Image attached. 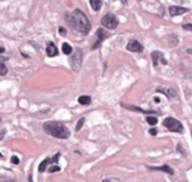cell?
Returning <instances> with one entry per match:
<instances>
[{
    "instance_id": "1",
    "label": "cell",
    "mask_w": 192,
    "mask_h": 182,
    "mask_svg": "<svg viewBox=\"0 0 192 182\" xmlns=\"http://www.w3.org/2000/svg\"><path fill=\"white\" fill-rule=\"evenodd\" d=\"M65 19L69 23V25L72 26L74 29L81 33L82 35H87L91 29L90 20L80 9H74L72 14H66Z\"/></svg>"
},
{
    "instance_id": "2",
    "label": "cell",
    "mask_w": 192,
    "mask_h": 182,
    "mask_svg": "<svg viewBox=\"0 0 192 182\" xmlns=\"http://www.w3.org/2000/svg\"><path fill=\"white\" fill-rule=\"evenodd\" d=\"M43 129L48 135L53 136L55 138H60V140H66L70 137V134H71L69 128L60 122H46L43 125Z\"/></svg>"
},
{
    "instance_id": "3",
    "label": "cell",
    "mask_w": 192,
    "mask_h": 182,
    "mask_svg": "<svg viewBox=\"0 0 192 182\" xmlns=\"http://www.w3.org/2000/svg\"><path fill=\"white\" fill-rule=\"evenodd\" d=\"M82 57H83V53H82V50L80 48H77L75 51L73 52L72 56L70 57L69 62H70V66L72 68L73 71L75 72H79L82 68Z\"/></svg>"
},
{
    "instance_id": "4",
    "label": "cell",
    "mask_w": 192,
    "mask_h": 182,
    "mask_svg": "<svg viewBox=\"0 0 192 182\" xmlns=\"http://www.w3.org/2000/svg\"><path fill=\"white\" fill-rule=\"evenodd\" d=\"M163 125L169 131H173V133H183L184 131L183 125L181 124V122H179L178 119L173 118V117H166L163 120Z\"/></svg>"
},
{
    "instance_id": "5",
    "label": "cell",
    "mask_w": 192,
    "mask_h": 182,
    "mask_svg": "<svg viewBox=\"0 0 192 182\" xmlns=\"http://www.w3.org/2000/svg\"><path fill=\"white\" fill-rule=\"evenodd\" d=\"M101 25L106 27L108 29H116L117 26L119 25V20L117 19L114 14H106L102 18H101Z\"/></svg>"
},
{
    "instance_id": "6",
    "label": "cell",
    "mask_w": 192,
    "mask_h": 182,
    "mask_svg": "<svg viewBox=\"0 0 192 182\" xmlns=\"http://www.w3.org/2000/svg\"><path fill=\"white\" fill-rule=\"evenodd\" d=\"M96 37H97L96 38V42H94V44L92 45V47H91L92 51L97 50V48L101 45V43L108 37V34H107V32L103 29V28H98L97 32H96Z\"/></svg>"
},
{
    "instance_id": "7",
    "label": "cell",
    "mask_w": 192,
    "mask_h": 182,
    "mask_svg": "<svg viewBox=\"0 0 192 182\" xmlns=\"http://www.w3.org/2000/svg\"><path fill=\"white\" fill-rule=\"evenodd\" d=\"M126 48H127V51H129V52H134V53H142L143 50H144V46H143L138 41L130 39V41L128 42Z\"/></svg>"
},
{
    "instance_id": "8",
    "label": "cell",
    "mask_w": 192,
    "mask_h": 182,
    "mask_svg": "<svg viewBox=\"0 0 192 182\" xmlns=\"http://www.w3.org/2000/svg\"><path fill=\"white\" fill-rule=\"evenodd\" d=\"M188 11H189L188 8H184V7H181V6H170L169 7V13H170L172 17L183 15V14L188 13Z\"/></svg>"
},
{
    "instance_id": "9",
    "label": "cell",
    "mask_w": 192,
    "mask_h": 182,
    "mask_svg": "<svg viewBox=\"0 0 192 182\" xmlns=\"http://www.w3.org/2000/svg\"><path fill=\"white\" fill-rule=\"evenodd\" d=\"M151 57H152V63H153V66H157L158 60H161V62H163V64H166V60L163 57V55L160 53L158 51H154L152 52L151 54Z\"/></svg>"
},
{
    "instance_id": "10",
    "label": "cell",
    "mask_w": 192,
    "mask_h": 182,
    "mask_svg": "<svg viewBox=\"0 0 192 182\" xmlns=\"http://www.w3.org/2000/svg\"><path fill=\"white\" fill-rule=\"evenodd\" d=\"M147 169L154 170V171H162V172H165V173L170 174V175H173V174H174V171L172 170V168L166 164L162 165V166H149V165H147Z\"/></svg>"
},
{
    "instance_id": "11",
    "label": "cell",
    "mask_w": 192,
    "mask_h": 182,
    "mask_svg": "<svg viewBox=\"0 0 192 182\" xmlns=\"http://www.w3.org/2000/svg\"><path fill=\"white\" fill-rule=\"evenodd\" d=\"M46 54L47 56L50 57H54V56H57L59 55V51H57V47L54 45V43L48 42L46 45Z\"/></svg>"
},
{
    "instance_id": "12",
    "label": "cell",
    "mask_w": 192,
    "mask_h": 182,
    "mask_svg": "<svg viewBox=\"0 0 192 182\" xmlns=\"http://www.w3.org/2000/svg\"><path fill=\"white\" fill-rule=\"evenodd\" d=\"M157 92H161L163 93V94H165L167 98H174L176 97V91H175L173 88H158L157 90H156Z\"/></svg>"
},
{
    "instance_id": "13",
    "label": "cell",
    "mask_w": 192,
    "mask_h": 182,
    "mask_svg": "<svg viewBox=\"0 0 192 182\" xmlns=\"http://www.w3.org/2000/svg\"><path fill=\"white\" fill-rule=\"evenodd\" d=\"M125 108H127L129 110H134V111H139V113H143V114H146V115H154L156 114L155 111H152V110H144L139 108V107H136V106H130V105H124Z\"/></svg>"
},
{
    "instance_id": "14",
    "label": "cell",
    "mask_w": 192,
    "mask_h": 182,
    "mask_svg": "<svg viewBox=\"0 0 192 182\" xmlns=\"http://www.w3.org/2000/svg\"><path fill=\"white\" fill-rule=\"evenodd\" d=\"M78 102L82 106H87L91 103V97L90 96H80L78 98Z\"/></svg>"
},
{
    "instance_id": "15",
    "label": "cell",
    "mask_w": 192,
    "mask_h": 182,
    "mask_svg": "<svg viewBox=\"0 0 192 182\" xmlns=\"http://www.w3.org/2000/svg\"><path fill=\"white\" fill-rule=\"evenodd\" d=\"M90 2V6H91V8L93 9L94 11H99L100 9H101V0H89Z\"/></svg>"
},
{
    "instance_id": "16",
    "label": "cell",
    "mask_w": 192,
    "mask_h": 182,
    "mask_svg": "<svg viewBox=\"0 0 192 182\" xmlns=\"http://www.w3.org/2000/svg\"><path fill=\"white\" fill-rule=\"evenodd\" d=\"M52 162V160H50L48 157H46L45 160H43L42 162H41V164H39V166H38V171L42 173V172H44L45 170H46V168H47V165H48V163H51Z\"/></svg>"
},
{
    "instance_id": "17",
    "label": "cell",
    "mask_w": 192,
    "mask_h": 182,
    "mask_svg": "<svg viewBox=\"0 0 192 182\" xmlns=\"http://www.w3.org/2000/svg\"><path fill=\"white\" fill-rule=\"evenodd\" d=\"M62 52H63L65 55H70L72 53V47L69 43H63L62 45Z\"/></svg>"
},
{
    "instance_id": "18",
    "label": "cell",
    "mask_w": 192,
    "mask_h": 182,
    "mask_svg": "<svg viewBox=\"0 0 192 182\" xmlns=\"http://www.w3.org/2000/svg\"><path fill=\"white\" fill-rule=\"evenodd\" d=\"M146 122H147L151 126H155V125L157 124V118H156V117H153V116H148V117L146 118Z\"/></svg>"
},
{
    "instance_id": "19",
    "label": "cell",
    "mask_w": 192,
    "mask_h": 182,
    "mask_svg": "<svg viewBox=\"0 0 192 182\" xmlns=\"http://www.w3.org/2000/svg\"><path fill=\"white\" fill-rule=\"evenodd\" d=\"M84 120H85L84 117H82V118H80L79 120H78L77 126H75V131H79L82 127H83V124H84Z\"/></svg>"
},
{
    "instance_id": "20",
    "label": "cell",
    "mask_w": 192,
    "mask_h": 182,
    "mask_svg": "<svg viewBox=\"0 0 192 182\" xmlns=\"http://www.w3.org/2000/svg\"><path fill=\"white\" fill-rule=\"evenodd\" d=\"M0 76H6L7 74V72H8V69H7V66L5 65V63L4 62H1V65H0Z\"/></svg>"
},
{
    "instance_id": "21",
    "label": "cell",
    "mask_w": 192,
    "mask_h": 182,
    "mask_svg": "<svg viewBox=\"0 0 192 182\" xmlns=\"http://www.w3.org/2000/svg\"><path fill=\"white\" fill-rule=\"evenodd\" d=\"M59 171H61V168L59 165H52L51 168L48 169V172H51V173H53V172H59Z\"/></svg>"
},
{
    "instance_id": "22",
    "label": "cell",
    "mask_w": 192,
    "mask_h": 182,
    "mask_svg": "<svg viewBox=\"0 0 192 182\" xmlns=\"http://www.w3.org/2000/svg\"><path fill=\"white\" fill-rule=\"evenodd\" d=\"M10 161H11V163H13V164L17 165V164H19L20 160H19V157H18V156H15V155H14V156H11V160H10Z\"/></svg>"
},
{
    "instance_id": "23",
    "label": "cell",
    "mask_w": 192,
    "mask_h": 182,
    "mask_svg": "<svg viewBox=\"0 0 192 182\" xmlns=\"http://www.w3.org/2000/svg\"><path fill=\"white\" fill-rule=\"evenodd\" d=\"M182 28H183L184 30L192 32V24H184V25H182Z\"/></svg>"
},
{
    "instance_id": "24",
    "label": "cell",
    "mask_w": 192,
    "mask_h": 182,
    "mask_svg": "<svg viewBox=\"0 0 192 182\" xmlns=\"http://www.w3.org/2000/svg\"><path fill=\"white\" fill-rule=\"evenodd\" d=\"M149 135H152V136H155V135H157V129L156 128H152V129H149Z\"/></svg>"
},
{
    "instance_id": "25",
    "label": "cell",
    "mask_w": 192,
    "mask_h": 182,
    "mask_svg": "<svg viewBox=\"0 0 192 182\" xmlns=\"http://www.w3.org/2000/svg\"><path fill=\"white\" fill-rule=\"evenodd\" d=\"M59 33H60L62 36H65V35H66V29L63 28V27H60V28H59Z\"/></svg>"
},
{
    "instance_id": "26",
    "label": "cell",
    "mask_w": 192,
    "mask_h": 182,
    "mask_svg": "<svg viewBox=\"0 0 192 182\" xmlns=\"http://www.w3.org/2000/svg\"><path fill=\"white\" fill-rule=\"evenodd\" d=\"M119 181V179H103L102 182H118Z\"/></svg>"
},
{
    "instance_id": "27",
    "label": "cell",
    "mask_w": 192,
    "mask_h": 182,
    "mask_svg": "<svg viewBox=\"0 0 192 182\" xmlns=\"http://www.w3.org/2000/svg\"><path fill=\"white\" fill-rule=\"evenodd\" d=\"M59 157H60V153H57V154H56L55 156H54V157H53V159H52V163H54V162H55V163H56V162L59 161Z\"/></svg>"
},
{
    "instance_id": "28",
    "label": "cell",
    "mask_w": 192,
    "mask_h": 182,
    "mask_svg": "<svg viewBox=\"0 0 192 182\" xmlns=\"http://www.w3.org/2000/svg\"><path fill=\"white\" fill-rule=\"evenodd\" d=\"M5 134H6V129H5V128H2V129H1V136H0V140H4Z\"/></svg>"
},
{
    "instance_id": "29",
    "label": "cell",
    "mask_w": 192,
    "mask_h": 182,
    "mask_svg": "<svg viewBox=\"0 0 192 182\" xmlns=\"http://www.w3.org/2000/svg\"><path fill=\"white\" fill-rule=\"evenodd\" d=\"M187 52H188V54L192 55V48H188V50H187Z\"/></svg>"
},
{
    "instance_id": "30",
    "label": "cell",
    "mask_w": 192,
    "mask_h": 182,
    "mask_svg": "<svg viewBox=\"0 0 192 182\" xmlns=\"http://www.w3.org/2000/svg\"><path fill=\"white\" fill-rule=\"evenodd\" d=\"M4 52H5V47L1 46V47H0V53H4Z\"/></svg>"
},
{
    "instance_id": "31",
    "label": "cell",
    "mask_w": 192,
    "mask_h": 182,
    "mask_svg": "<svg viewBox=\"0 0 192 182\" xmlns=\"http://www.w3.org/2000/svg\"><path fill=\"white\" fill-rule=\"evenodd\" d=\"M121 2L124 5H127V0H121Z\"/></svg>"
},
{
    "instance_id": "32",
    "label": "cell",
    "mask_w": 192,
    "mask_h": 182,
    "mask_svg": "<svg viewBox=\"0 0 192 182\" xmlns=\"http://www.w3.org/2000/svg\"><path fill=\"white\" fill-rule=\"evenodd\" d=\"M154 100H155V102H160V99H158V98H155Z\"/></svg>"
},
{
    "instance_id": "33",
    "label": "cell",
    "mask_w": 192,
    "mask_h": 182,
    "mask_svg": "<svg viewBox=\"0 0 192 182\" xmlns=\"http://www.w3.org/2000/svg\"><path fill=\"white\" fill-rule=\"evenodd\" d=\"M191 135H192V131H191Z\"/></svg>"
}]
</instances>
